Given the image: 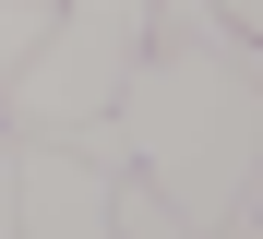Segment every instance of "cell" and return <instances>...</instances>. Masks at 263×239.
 <instances>
[{
	"label": "cell",
	"instance_id": "5",
	"mask_svg": "<svg viewBox=\"0 0 263 239\" xmlns=\"http://www.w3.org/2000/svg\"><path fill=\"white\" fill-rule=\"evenodd\" d=\"M48 36V0H0V84L24 72V48Z\"/></svg>",
	"mask_w": 263,
	"mask_h": 239
},
{
	"label": "cell",
	"instance_id": "1",
	"mask_svg": "<svg viewBox=\"0 0 263 239\" xmlns=\"http://www.w3.org/2000/svg\"><path fill=\"white\" fill-rule=\"evenodd\" d=\"M108 108H120L132 168H144V191L167 215H192V227L251 215V168H263V72H251V48H239V60L144 48Z\"/></svg>",
	"mask_w": 263,
	"mask_h": 239
},
{
	"label": "cell",
	"instance_id": "2",
	"mask_svg": "<svg viewBox=\"0 0 263 239\" xmlns=\"http://www.w3.org/2000/svg\"><path fill=\"white\" fill-rule=\"evenodd\" d=\"M144 60V0H48V36L24 48V72L0 84V132H72V120H96L120 72Z\"/></svg>",
	"mask_w": 263,
	"mask_h": 239
},
{
	"label": "cell",
	"instance_id": "6",
	"mask_svg": "<svg viewBox=\"0 0 263 239\" xmlns=\"http://www.w3.org/2000/svg\"><path fill=\"white\" fill-rule=\"evenodd\" d=\"M0 239H12V132H0Z\"/></svg>",
	"mask_w": 263,
	"mask_h": 239
},
{
	"label": "cell",
	"instance_id": "7",
	"mask_svg": "<svg viewBox=\"0 0 263 239\" xmlns=\"http://www.w3.org/2000/svg\"><path fill=\"white\" fill-rule=\"evenodd\" d=\"M215 12H228V24H239V36H263V0H215Z\"/></svg>",
	"mask_w": 263,
	"mask_h": 239
},
{
	"label": "cell",
	"instance_id": "4",
	"mask_svg": "<svg viewBox=\"0 0 263 239\" xmlns=\"http://www.w3.org/2000/svg\"><path fill=\"white\" fill-rule=\"evenodd\" d=\"M108 227H120V239H203L192 215H167V204H156V191L132 179V168H120V191H108Z\"/></svg>",
	"mask_w": 263,
	"mask_h": 239
},
{
	"label": "cell",
	"instance_id": "3",
	"mask_svg": "<svg viewBox=\"0 0 263 239\" xmlns=\"http://www.w3.org/2000/svg\"><path fill=\"white\" fill-rule=\"evenodd\" d=\"M108 191H120V168H84L48 132L12 143V239H120L108 227Z\"/></svg>",
	"mask_w": 263,
	"mask_h": 239
}]
</instances>
